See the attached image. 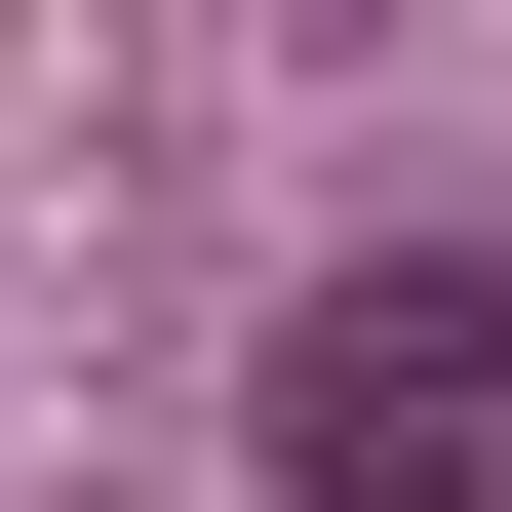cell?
Listing matches in <instances>:
<instances>
[{
    "mask_svg": "<svg viewBox=\"0 0 512 512\" xmlns=\"http://www.w3.org/2000/svg\"><path fill=\"white\" fill-rule=\"evenodd\" d=\"M276 473L316 512H512V237H394L276 316Z\"/></svg>",
    "mask_w": 512,
    "mask_h": 512,
    "instance_id": "cell-1",
    "label": "cell"
}]
</instances>
